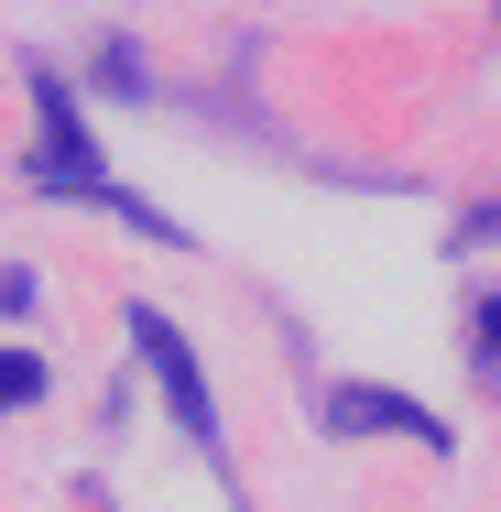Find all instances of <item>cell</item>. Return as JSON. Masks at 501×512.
Instances as JSON below:
<instances>
[{"mask_svg": "<svg viewBox=\"0 0 501 512\" xmlns=\"http://www.w3.org/2000/svg\"><path fill=\"white\" fill-rule=\"evenodd\" d=\"M327 425H338V436H414V447H447V425H436L425 404L371 393V382H338V393H327Z\"/></svg>", "mask_w": 501, "mask_h": 512, "instance_id": "cell-1", "label": "cell"}, {"mask_svg": "<svg viewBox=\"0 0 501 512\" xmlns=\"http://www.w3.org/2000/svg\"><path fill=\"white\" fill-rule=\"evenodd\" d=\"M131 338L153 349V371H164V393H175V414H186V436H197V447H218V414H207V382H197V360H186V338H175L153 306H131Z\"/></svg>", "mask_w": 501, "mask_h": 512, "instance_id": "cell-2", "label": "cell"}, {"mask_svg": "<svg viewBox=\"0 0 501 512\" xmlns=\"http://www.w3.org/2000/svg\"><path fill=\"white\" fill-rule=\"evenodd\" d=\"M33 109H44V153H33V186H99V153H88V131H77V109L55 77H33Z\"/></svg>", "mask_w": 501, "mask_h": 512, "instance_id": "cell-3", "label": "cell"}, {"mask_svg": "<svg viewBox=\"0 0 501 512\" xmlns=\"http://www.w3.org/2000/svg\"><path fill=\"white\" fill-rule=\"evenodd\" d=\"M33 393H44V360L33 349H0V414H22Z\"/></svg>", "mask_w": 501, "mask_h": 512, "instance_id": "cell-4", "label": "cell"}, {"mask_svg": "<svg viewBox=\"0 0 501 512\" xmlns=\"http://www.w3.org/2000/svg\"><path fill=\"white\" fill-rule=\"evenodd\" d=\"M469 349H480V371H501V295H480V316H469Z\"/></svg>", "mask_w": 501, "mask_h": 512, "instance_id": "cell-5", "label": "cell"}]
</instances>
